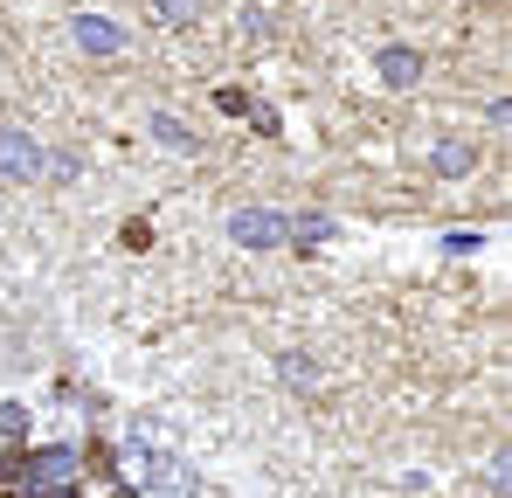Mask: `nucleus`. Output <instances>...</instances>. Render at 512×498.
<instances>
[{"label": "nucleus", "instance_id": "nucleus-1", "mask_svg": "<svg viewBox=\"0 0 512 498\" xmlns=\"http://www.w3.org/2000/svg\"><path fill=\"white\" fill-rule=\"evenodd\" d=\"M21 478H28V492H49V485H70V471H77V450H35L28 464H14Z\"/></svg>", "mask_w": 512, "mask_h": 498}, {"label": "nucleus", "instance_id": "nucleus-3", "mask_svg": "<svg viewBox=\"0 0 512 498\" xmlns=\"http://www.w3.org/2000/svg\"><path fill=\"white\" fill-rule=\"evenodd\" d=\"M42 498H77V492H70V485H49V492H42Z\"/></svg>", "mask_w": 512, "mask_h": 498}, {"label": "nucleus", "instance_id": "nucleus-4", "mask_svg": "<svg viewBox=\"0 0 512 498\" xmlns=\"http://www.w3.org/2000/svg\"><path fill=\"white\" fill-rule=\"evenodd\" d=\"M0 498H21V492H0Z\"/></svg>", "mask_w": 512, "mask_h": 498}, {"label": "nucleus", "instance_id": "nucleus-2", "mask_svg": "<svg viewBox=\"0 0 512 498\" xmlns=\"http://www.w3.org/2000/svg\"><path fill=\"white\" fill-rule=\"evenodd\" d=\"M236 236H243V243H270V236H277V222H270V215H243V222H236Z\"/></svg>", "mask_w": 512, "mask_h": 498}]
</instances>
